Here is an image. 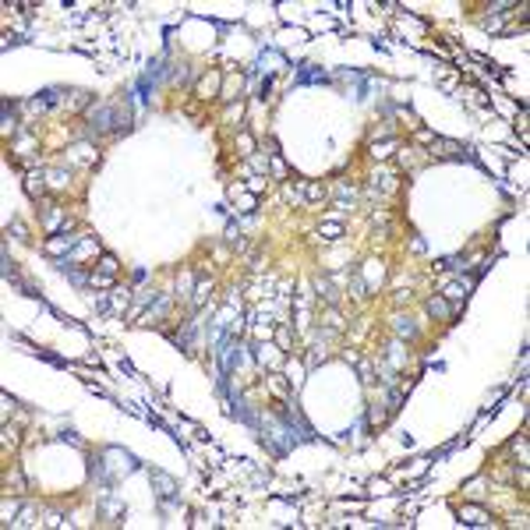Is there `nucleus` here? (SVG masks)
Listing matches in <instances>:
<instances>
[{"mask_svg":"<svg viewBox=\"0 0 530 530\" xmlns=\"http://www.w3.org/2000/svg\"><path fill=\"white\" fill-rule=\"evenodd\" d=\"M428 311H432V315H435V318H449V315H452V311H449V304H445V301H442V297H435V301H432V304H428Z\"/></svg>","mask_w":530,"mask_h":530,"instance_id":"obj_1","label":"nucleus"},{"mask_svg":"<svg viewBox=\"0 0 530 530\" xmlns=\"http://www.w3.org/2000/svg\"><path fill=\"white\" fill-rule=\"evenodd\" d=\"M459 516H463L467 523H488V516H484V513H477V509H463Z\"/></svg>","mask_w":530,"mask_h":530,"instance_id":"obj_2","label":"nucleus"}]
</instances>
